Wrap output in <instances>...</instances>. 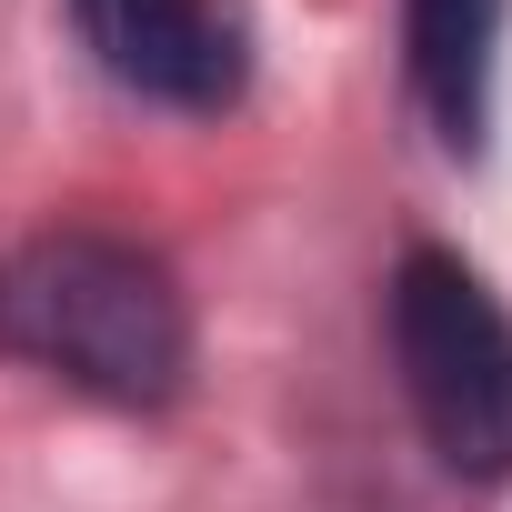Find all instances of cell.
<instances>
[{
	"label": "cell",
	"mask_w": 512,
	"mask_h": 512,
	"mask_svg": "<svg viewBox=\"0 0 512 512\" xmlns=\"http://www.w3.org/2000/svg\"><path fill=\"white\" fill-rule=\"evenodd\" d=\"M0 352L111 412H161L191 382V302L121 231H31L0 262Z\"/></svg>",
	"instance_id": "obj_1"
},
{
	"label": "cell",
	"mask_w": 512,
	"mask_h": 512,
	"mask_svg": "<svg viewBox=\"0 0 512 512\" xmlns=\"http://www.w3.org/2000/svg\"><path fill=\"white\" fill-rule=\"evenodd\" d=\"M392 362L422 442L462 482L512 472V322L462 251H402L392 272Z\"/></svg>",
	"instance_id": "obj_2"
},
{
	"label": "cell",
	"mask_w": 512,
	"mask_h": 512,
	"mask_svg": "<svg viewBox=\"0 0 512 512\" xmlns=\"http://www.w3.org/2000/svg\"><path fill=\"white\" fill-rule=\"evenodd\" d=\"M71 31L151 111L221 121L251 91V11L241 0H71Z\"/></svg>",
	"instance_id": "obj_3"
},
{
	"label": "cell",
	"mask_w": 512,
	"mask_h": 512,
	"mask_svg": "<svg viewBox=\"0 0 512 512\" xmlns=\"http://www.w3.org/2000/svg\"><path fill=\"white\" fill-rule=\"evenodd\" d=\"M502 11L512 0H402V61L412 101L452 151H482L492 131V61H502Z\"/></svg>",
	"instance_id": "obj_4"
}]
</instances>
